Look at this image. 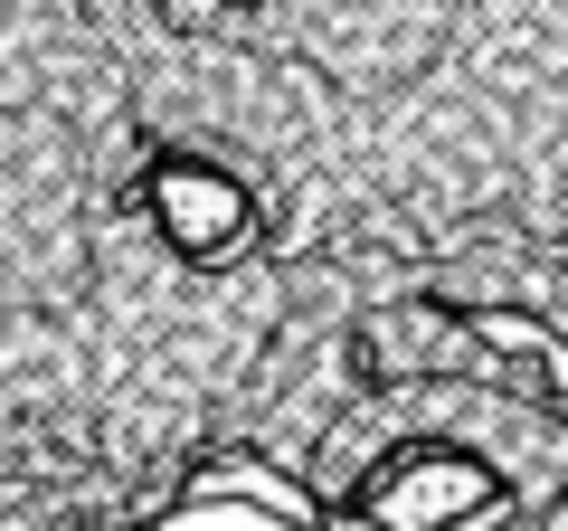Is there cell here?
Here are the masks:
<instances>
[{"instance_id": "6da1fadb", "label": "cell", "mask_w": 568, "mask_h": 531, "mask_svg": "<svg viewBox=\"0 0 568 531\" xmlns=\"http://www.w3.org/2000/svg\"><path fill=\"white\" fill-rule=\"evenodd\" d=\"M171 522H275L265 503H171Z\"/></svg>"}]
</instances>
